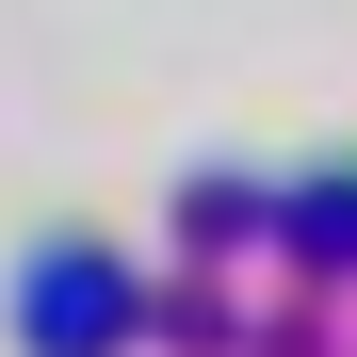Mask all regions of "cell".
I'll use <instances>...</instances> for the list:
<instances>
[{
    "label": "cell",
    "instance_id": "cell-1",
    "mask_svg": "<svg viewBox=\"0 0 357 357\" xmlns=\"http://www.w3.org/2000/svg\"><path fill=\"white\" fill-rule=\"evenodd\" d=\"M17 309H33V357H114V341H130V276H114V260H49Z\"/></svg>",
    "mask_w": 357,
    "mask_h": 357
}]
</instances>
